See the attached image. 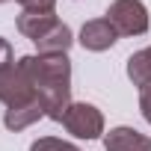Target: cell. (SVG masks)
<instances>
[{
    "label": "cell",
    "mask_w": 151,
    "mask_h": 151,
    "mask_svg": "<svg viewBox=\"0 0 151 151\" xmlns=\"http://www.w3.org/2000/svg\"><path fill=\"white\" fill-rule=\"evenodd\" d=\"M62 127L77 139H98L104 133V113L86 101L68 104V110L62 116Z\"/></svg>",
    "instance_id": "cell-5"
},
{
    "label": "cell",
    "mask_w": 151,
    "mask_h": 151,
    "mask_svg": "<svg viewBox=\"0 0 151 151\" xmlns=\"http://www.w3.org/2000/svg\"><path fill=\"white\" fill-rule=\"evenodd\" d=\"M15 62V53H12V45L3 39V36H0V71H3V68H9Z\"/></svg>",
    "instance_id": "cell-12"
},
{
    "label": "cell",
    "mask_w": 151,
    "mask_h": 151,
    "mask_svg": "<svg viewBox=\"0 0 151 151\" xmlns=\"http://www.w3.org/2000/svg\"><path fill=\"white\" fill-rule=\"evenodd\" d=\"M139 110H142V119L151 124V89H145L139 95Z\"/></svg>",
    "instance_id": "cell-13"
},
{
    "label": "cell",
    "mask_w": 151,
    "mask_h": 151,
    "mask_svg": "<svg viewBox=\"0 0 151 151\" xmlns=\"http://www.w3.org/2000/svg\"><path fill=\"white\" fill-rule=\"evenodd\" d=\"M30 151H80V148L65 142V139H56V136H42L30 145Z\"/></svg>",
    "instance_id": "cell-10"
},
{
    "label": "cell",
    "mask_w": 151,
    "mask_h": 151,
    "mask_svg": "<svg viewBox=\"0 0 151 151\" xmlns=\"http://www.w3.org/2000/svg\"><path fill=\"white\" fill-rule=\"evenodd\" d=\"M0 3H9V0H0Z\"/></svg>",
    "instance_id": "cell-14"
},
{
    "label": "cell",
    "mask_w": 151,
    "mask_h": 151,
    "mask_svg": "<svg viewBox=\"0 0 151 151\" xmlns=\"http://www.w3.org/2000/svg\"><path fill=\"white\" fill-rule=\"evenodd\" d=\"M119 36H142L148 33V9L142 0H113L107 15H104Z\"/></svg>",
    "instance_id": "cell-3"
},
{
    "label": "cell",
    "mask_w": 151,
    "mask_h": 151,
    "mask_svg": "<svg viewBox=\"0 0 151 151\" xmlns=\"http://www.w3.org/2000/svg\"><path fill=\"white\" fill-rule=\"evenodd\" d=\"M127 80L139 92L151 89V45L127 56Z\"/></svg>",
    "instance_id": "cell-8"
},
{
    "label": "cell",
    "mask_w": 151,
    "mask_h": 151,
    "mask_svg": "<svg viewBox=\"0 0 151 151\" xmlns=\"http://www.w3.org/2000/svg\"><path fill=\"white\" fill-rule=\"evenodd\" d=\"M21 65L30 74L36 98L45 107V116L62 122L71 104V59L68 53H30L21 56Z\"/></svg>",
    "instance_id": "cell-1"
},
{
    "label": "cell",
    "mask_w": 151,
    "mask_h": 151,
    "mask_svg": "<svg viewBox=\"0 0 151 151\" xmlns=\"http://www.w3.org/2000/svg\"><path fill=\"white\" fill-rule=\"evenodd\" d=\"M0 101L6 104V110L39 101V98H36V89H33V83H30V74H27V68L21 65V59L0 71Z\"/></svg>",
    "instance_id": "cell-4"
},
{
    "label": "cell",
    "mask_w": 151,
    "mask_h": 151,
    "mask_svg": "<svg viewBox=\"0 0 151 151\" xmlns=\"http://www.w3.org/2000/svg\"><path fill=\"white\" fill-rule=\"evenodd\" d=\"M18 30L39 47V53H68V47L74 45L71 27L53 12H21Z\"/></svg>",
    "instance_id": "cell-2"
},
{
    "label": "cell",
    "mask_w": 151,
    "mask_h": 151,
    "mask_svg": "<svg viewBox=\"0 0 151 151\" xmlns=\"http://www.w3.org/2000/svg\"><path fill=\"white\" fill-rule=\"evenodd\" d=\"M24 12H53L56 0H18Z\"/></svg>",
    "instance_id": "cell-11"
},
{
    "label": "cell",
    "mask_w": 151,
    "mask_h": 151,
    "mask_svg": "<svg viewBox=\"0 0 151 151\" xmlns=\"http://www.w3.org/2000/svg\"><path fill=\"white\" fill-rule=\"evenodd\" d=\"M39 119H45V107H42V101H33V104H24V107H12V110H6V116H3V124L9 127V130H27L30 124H36Z\"/></svg>",
    "instance_id": "cell-9"
},
{
    "label": "cell",
    "mask_w": 151,
    "mask_h": 151,
    "mask_svg": "<svg viewBox=\"0 0 151 151\" xmlns=\"http://www.w3.org/2000/svg\"><path fill=\"white\" fill-rule=\"evenodd\" d=\"M86 50L92 53H101V50H110L116 42H119V33L116 27L107 21V18H92L80 27V39H77Z\"/></svg>",
    "instance_id": "cell-6"
},
{
    "label": "cell",
    "mask_w": 151,
    "mask_h": 151,
    "mask_svg": "<svg viewBox=\"0 0 151 151\" xmlns=\"http://www.w3.org/2000/svg\"><path fill=\"white\" fill-rule=\"evenodd\" d=\"M104 148L107 151H151V136L139 133L136 127L119 124L104 136Z\"/></svg>",
    "instance_id": "cell-7"
}]
</instances>
